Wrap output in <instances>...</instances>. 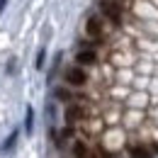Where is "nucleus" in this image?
<instances>
[{"label":"nucleus","instance_id":"obj_1","mask_svg":"<svg viewBox=\"0 0 158 158\" xmlns=\"http://www.w3.org/2000/svg\"><path fill=\"white\" fill-rule=\"evenodd\" d=\"M100 12H102L107 20H112L114 24L122 22V5H119L117 0H102V2H100Z\"/></svg>","mask_w":158,"mask_h":158},{"label":"nucleus","instance_id":"obj_2","mask_svg":"<svg viewBox=\"0 0 158 158\" xmlns=\"http://www.w3.org/2000/svg\"><path fill=\"white\" fill-rule=\"evenodd\" d=\"M63 78H66V83H68V85H73V88H80V85H85L88 76H85V71H83L80 66H71V68H66Z\"/></svg>","mask_w":158,"mask_h":158},{"label":"nucleus","instance_id":"obj_3","mask_svg":"<svg viewBox=\"0 0 158 158\" xmlns=\"http://www.w3.org/2000/svg\"><path fill=\"white\" fill-rule=\"evenodd\" d=\"M85 34H88L90 39H95V41L102 39V22H100L98 15L88 17V22H85Z\"/></svg>","mask_w":158,"mask_h":158},{"label":"nucleus","instance_id":"obj_4","mask_svg":"<svg viewBox=\"0 0 158 158\" xmlns=\"http://www.w3.org/2000/svg\"><path fill=\"white\" fill-rule=\"evenodd\" d=\"M76 61H78V66H93L98 61V54L93 49H80L78 54H76Z\"/></svg>","mask_w":158,"mask_h":158},{"label":"nucleus","instance_id":"obj_5","mask_svg":"<svg viewBox=\"0 0 158 158\" xmlns=\"http://www.w3.org/2000/svg\"><path fill=\"white\" fill-rule=\"evenodd\" d=\"M83 114H85V110H83L80 105H68V110H66V122L73 124V122L83 119Z\"/></svg>","mask_w":158,"mask_h":158},{"label":"nucleus","instance_id":"obj_6","mask_svg":"<svg viewBox=\"0 0 158 158\" xmlns=\"http://www.w3.org/2000/svg\"><path fill=\"white\" fill-rule=\"evenodd\" d=\"M131 156L134 158H153V151L148 146H143V143H136V146H131Z\"/></svg>","mask_w":158,"mask_h":158},{"label":"nucleus","instance_id":"obj_7","mask_svg":"<svg viewBox=\"0 0 158 158\" xmlns=\"http://www.w3.org/2000/svg\"><path fill=\"white\" fill-rule=\"evenodd\" d=\"M73 158H90V151H88V146L78 141L76 146H73Z\"/></svg>","mask_w":158,"mask_h":158},{"label":"nucleus","instance_id":"obj_8","mask_svg":"<svg viewBox=\"0 0 158 158\" xmlns=\"http://www.w3.org/2000/svg\"><path fill=\"white\" fill-rule=\"evenodd\" d=\"M56 98L71 102V100H73V95H71V90H66V88H56Z\"/></svg>","mask_w":158,"mask_h":158},{"label":"nucleus","instance_id":"obj_9","mask_svg":"<svg viewBox=\"0 0 158 158\" xmlns=\"http://www.w3.org/2000/svg\"><path fill=\"white\" fill-rule=\"evenodd\" d=\"M15 141H17V134H10V139L2 143V151H10V148L15 146Z\"/></svg>","mask_w":158,"mask_h":158},{"label":"nucleus","instance_id":"obj_10","mask_svg":"<svg viewBox=\"0 0 158 158\" xmlns=\"http://www.w3.org/2000/svg\"><path fill=\"white\" fill-rule=\"evenodd\" d=\"M93 158H110V153H105V148H95V151H93Z\"/></svg>","mask_w":158,"mask_h":158},{"label":"nucleus","instance_id":"obj_11","mask_svg":"<svg viewBox=\"0 0 158 158\" xmlns=\"http://www.w3.org/2000/svg\"><path fill=\"white\" fill-rule=\"evenodd\" d=\"M32 122H34V112L27 110V131H32Z\"/></svg>","mask_w":158,"mask_h":158},{"label":"nucleus","instance_id":"obj_12","mask_svg":"<svg viewBox=\"0 0 158 158\" xmlns=\"http://www.w3.org/2000/svg\"><path fill=\"white\" fill-rule=\"evenodd\" d=\"M41 63H44V51H39V56H37V68H41Z\"/></svg>","mask_w":158,"mask_h":158},{"label":"nucleus","instance_id":"obj_13","mask_svg":"<svg viewBox=\"0 0 158 158\" xmlns=\"http://www.w3.org/2000/svg\"><path fill=\"white\" fill-rule=\"evenodd\" d=\"M5 5H7V0H0V15H2V10H5Z\"/></svg>","mask_w":158,"mask_h":158},{"label":"nucleus","instance_id":"obj_14","mask_svg":"<svg viewBox=\"0 0 158 158\" xmlns=\"http://www.w3.org/2000/svg\"><path fill=\"white\" fill-rule=\"evenodd\" d=\"M153 148H156V153H158V143H156V146H153Z\"/></svg>","mask_w":158,"mask_h":158},{"label":"nucleus","instance_id":"obj_15","mask_svg":"<svg viewBox=\"0 0 158 158\" xmlns=\"http://www.w3.org/2000/svg\"><path fill=\"white\" fill-rule=\"evenodd\" d=\"M117 2H127V0H117Z\"/></svg>","mask_w":158,"mask_h":158}]
</instances>
